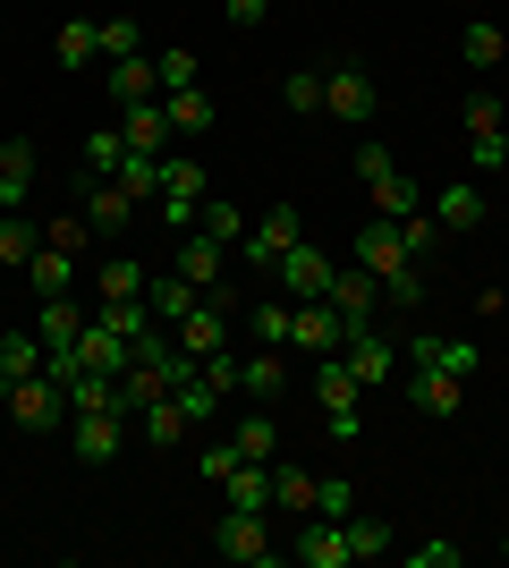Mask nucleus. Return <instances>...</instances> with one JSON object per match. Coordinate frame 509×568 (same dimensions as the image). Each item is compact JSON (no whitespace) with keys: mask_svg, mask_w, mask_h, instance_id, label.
Here are the masks:
<instances>
[{"mask_svg":"<svg viewBox=\"0 0 509 568\" xmlns=\"http://www.w3.org/2000/svg\"><path fill=\"white\" fill-rule=\"evenodd\" d=\"M323 111L348 119V128H374V111H383V85H374V69H357V60L323 69Z\"/></svg>","mask_w":509,"mask_h":568,"instance_id":"obj_3","label":"nucleus"},{"mask_svg":"<svg viewBox=\"0 0 509 568\" xmlns=\"http://www.w3.org/2000/svg\"><path fill=\"white\" fill-rule=\"evenodd\" d=\"M213 551H221V560H238V568H272V560H281V544H272V526L255 518V509H221V518H213Z\"/></svg>","mask_w":509,"mask_h":568,"instance_id":"obj_4","label":"nucleus"},{"mask_svg":"<svg viewBox=\"0 0 509 568\" xmlns=\"http://www.w3.org/2000/svg\"><path fill=\"white\" fill-rule=\"evenodd\" d=\"M195 230H204V237H221V246H238V237H246V213H238V204H213V195H204Z\"/></svg>","mask_w":509,"mask_h":568,"instance_id":"obj_42","label":"nucleus"},{"mask_svg":"<svg viewBox=\"0 0 509 568\" xmlns=\"http://www.w3.org/2000/svg\"><path fill=\"white\" fill-rule=\"evenodd\" d=\"M459 60H467V69H501V60H509V34H501L492 18H476V26L459 34Z\"/></svg>","mask_w":509,"mask_h":568,"instance_id":"obj_29","label":"nucleus"},{"mask_svg":"<svg viewBox=\"0 0 509 568\" xmlns=\"http://www.w3.org/2000/svg\"><path fill=\"white\" fill-rule=\"evenodd\" d=\"M120 136H128V153H162V144H170L162 94H153V102H128V111H120Z\"/></svg>","mask_w":509,"mask_h":568,"instance_id":"obj_21","label":"nucleus"},{"mask_svg":"<svg viewBox=\"0 0 509 568\" xmlns=\"http://www.w3.org/2000/svg\"><path fill=\"white\" fill-rule=\"evenodd\" d=\"M357 399H365V382L348 374V356H315V407L332 425V442H357Z\"/></svg>","mask_w":509,"mask_h":568,"instance_id":"obj_2","label":"nucleus"},{"mask_svg":"<svg viewBox=\"0 0 509 568\" xmlns=\"http://www.w3.org/2000/svg\"><path fill=\"white\" fill-rule=\"evenodd\" d=\"M34 246H43V230L26 213H0V272H18V263H34Z\"/></svg>","mask_w":509,"mask_h":568,"instance_id":"obj_34","label":"nucleus"},{"mask_svg":"<svg viewBox=\"0 0 509 568\" xmlns=\"http://www.w3.org/2000/svg\"><path fill=\"white\" fill-rule=\"evenodd\" d=\"M43 246H69V255H85V246H94V221H85V213H51V221H43Z\"/></svg>","mask_w":509,"mask_h":568,"instance_id":"obj_43","label":"nucleus"},{"mask_svg":"<svg viewBox=\"0 0 509 568\" xmlns=\"http://www.w3.org/2000/svg\"><path fill=\"white\" fill-rule=\"evenodd\" d=\"M136 204H145V195H128L120 179H94V187H85V204H77V213L94 221V237H120V230H128V213H136Z\"/></svg>","mask_w":509,"mask_h":568,"instance_id":"obj_16","label":"nucleus"},{"mask_svg":"<svg viewBox=\"0 0 509 568\" xmlns=\"http://www.w3.org/2000/svg\"><path fill=\"white\" fill-rule=\"evenodd\" d=\"M9 416H18V433H51L69 416V390L51 374H26V382H9Z\"/></svg>","mask_w":509,"mask_h":568,"instance_id":"obj_8","label":"nucleus"},{"mask_svg":"<svg viewBox=\"0 0 509 568\" xmlns=\"http://www.w3.org/2000/svg\"><path fill=\"white\" fill-rule=\"evenodd\" d=\"M195 297H204V288H187V281H179V272H162V281H145V306H153V314H162L170 332H179V314H187V306H195Z\"/></svg>","mask_w":509,"mask_h":568,"instance_id":"obj_35","label":"nucleus"},{"mask_svg":"<svg viewBox=\"0 0 509 568\" xmlns=\"http://www.w3.org/2000/svg\"><path fill=\"white\" fill-rule=\"evenodd\" d=\"M281 102H289L297 119H315L323 111V69H289V77H281Z\"/></svg>","mask_w":509,"mask_h":568,"instance_id":"obj_41","label":"nucleus"},{"mask_svg":"<svg viewBox=\"0 0 509 568\" xmlns=\"http://www.w3.org/2000/svg\"><path fill=\"white\" fill-rule=\"evenodd\" d=\"M230 467H238V442H204V450H195V475H204V484H230Z\"/></svg>","mask_w":509,"mask_h":568,"instance_id":"obj_46","label":"nucleus"},{"mask_svg":"<svg viewBox=\"0 0 509 568\" xmlns=\"http://www.w3.org/2000/svg\"><path fill=\"white\" fill-rule=\"evenodd\" d=\"M408 365H434V374H450V382H476L485 348H476V339H459V332H416V339H408Z\"/></svg>","mask_w":509,"mask_h":568,"instance_id":"obj_9","label":"nucleus"},{"mask_svg":"<svg viewBox=\"0 0 509 568\" xmlns=\"http://www.w3.org/2000/svg\"><path fill=\"white\" fill-rule=\"evenodd\" d=\"M365 195L383 204V221H399V213H416V204H425V187H416L408 170H390V179H374V187H365Z\"/></svg>","mask_w":509,"mask_h":568,"instance_id":"obj_39","label":"nucleus"},{"mask_svg":"<svg viewBox=\"0 0 509 568\" xmlns=\"http://www.w3.org/2000/svg\"><path fill=\"white\" fill-rule=\"evenodd\" d=\"M408 568H459V544H408Z\"/></svg>","mask_w":509,"mask_h":568,"instance_id":"obj_48","label":"nucleus"},{"mask_svg":"<svg viewBox=\"0 0 509 568\" xmlns=\"http://www.w3.org/2000/svg\"><path fill=\"white\" fill-rule=\"evenodd\" d=\"M281 560H297V568H348V526H339V518H306L289 544H281Z\"/></svg>","mask_w":509,"mask_h":568,"instance_id":"obj_11","label":"nucleus"},{"mask_svg":"<svg viewBox=\"0 0 509 568\" xmlns=\"http://www.w3.org/2000/svg\"><path fill=\"white\" fill-rule=\"evenodd\" d=\"M289 348H306V356H339V348H348V323H339V306H332V297H306V306H297Z\"/></svg>","mask_w":509,"mask_h":568,"instance_id":"obj_13","label":"nucleus"},{"mask_svg":"<svg viewBox=\"0 0 509 568\" xmlns=\"http://www.w3.org/2000/svg\"><path fill=\"white\" fill-rule=\"evenodd\" d=\"M390 170H399V162H390V144H357V179H365V187L390 179Z\"/></svg>","mask_w":509,"mask_h":568,"instance_id":"obj_47","label":"nucleus"},{"mask_svg":"<svg viewBox=\"0 0 509 568\" xmlns=\"http://www.w3.org/2000/svg\"><path fill=\"white\" fill-rule=\"evenodd\" d=\"M221 9H230V26H264L272 0H221Z\"/></svg>","mask_w":509,"mask_h":568,"instance_id":"obj_49","label":"nucleus"},{"mask_svg":"<svg viewBox=\"0 0 509 568\" xmlns=\"http://www.w3.org/2000/svg\"><path fill=\"white\" fill-rule=\"evenodd\" d=\"M187 425H195V416L179 407V390H162V399L145 407V442H153V450H179V442H187Z\"/></svg>","mask_w":509,"mask_h":568,"instance_id":"obj_27","label":"nucleus"},{"mask_svg":"<svg viewBox=\"0 0 509 568\" xmlns=\"http://www.w3.org/2000/svg\"><path fill=\"white\" fill-rule=\"evenodd\" d=\"M204 195H213L204 162H162V221H170L179 237L195 230V213H204Z\"/></svg>","mask_w":509,"mask_h":568,"instance_id":"obj_7","label":"nucleus"},{"mask_svg":"<svg viewBox=\"0 0 509 568\" xmlns=\"http://www.w3.org/2000/svg\"><path fill=\"white\" fill-rule=\"evenodd\" d=\"M501 560H509V535H501Z\"/></svg>","mask_w":509,"mask_h":568,"instance_id":"obj_51","label":"nucleus"},{"mask_svg":"<svg viewBox=\"0 0 509 568\" xmlns=\"http://www.w3.org/2000/svg\"><path fill=\"white\" fill-rule=\"evenodd\" d=\"M162 111H170V136H204V128L221 119L204 85H179V94H162Z\"/></svg>","mask_w":509,"mask_h":568,"instance_id":"obj_26","label":"nucleus"},{"mask_svg":"<svg viewBox=\"0 0 509 568\" xmlns=\"http://www.w3.org/2000/svg\"><path fill=\"white\" fill-rule=\"evenodd\" d=\"M297 297H255V348H289Z\"/></svg>","mask_w":509,"mask_h":568,"instance_id":"obj_33","label":"nucleus"},{"mask_svg":"<svg viewBox=\"0 0 509 568\" xmlns=\"http://www.w3.org/2000/svg\"><path fill=\"white\" fill-rule=\"evenodd\" d=\"M221 263H230V246H221V237H204V230L179 237V281H187V288H213Z\"/></svg>","mask_w":509,"mask_h":568,"instance_id":"obj_20","label":"nucleus"},{"mask_svg":"<svg viewBox=\"0 0 509 568\" xmlns=\"http://www.w3.org/2000/svg\"><path fill=\"white\" fill-rule=\"evenodd\" d=\"M459 128H467V162H476V179H492V170L509 162V111H501V94H467L459 102Z\"/></svg>","mask_w":509,"mask_h":568,"instance_id":"obj_1","label":"nucleus"},{"mask_svg":"<svg viewBox=\"0 0 509 568\" xmlns=\"http://www.w3.org/2000/svg\"><path fill=\"white\" fill-rule=\"evenodd\" d=\"M221 509H255V518H264V509H272V467L238 458V467H230V484H221Z\"/></svg>","mask_w":509,"mask_h":568,"instance_id":"obj_24","label":"nucleus"},{"mask_svg":"<svg viewBox=\"0 0 509 568\" xmlns=\"http://www.w3.org/2000/svg\"><path fill=\"white\" fill-rule=\"evenodd\" d=\"M485 213H492V204H485V187H476V179H450V187L434 195V221H441V230H450V237L485 230Z\"/></svg>","mask_w":509,"mask_h":568,"instance_id":"obj_15","label":"nucleus"},{"mask_svg":"<svg viewBox=\"0 0 509 568\" xmlns=\"http://www.w3.org/2000/svg\"><path fill=\"white\" fill-rule=\"evenodd\" d=\"M153 69H162V94H179V85H195V51H153Z\"/></svg>","mask_w":509,"mask_h":568,"instance_id":"obj_45","label":"nucleus"},{"mask_svg":"<svg viewBox=\"0 0 509 568\" xmlns=\"http://www.w3.org/2000/svg\"><path fill=\"white\" fill-rule=\"evenodd\" d=\"M339 356H348V374H357L365 390H383V382H390V339H383V323H357Z\"/></svg>","mask_w":509,"mask_h":568,"instance_id":"obj_17","label":"nucleus"},{"mask_svg":"<svg viewBox=\"0 0 509 568\" xmlns=\"http://www.w3.org/2000/svg\"><path fill=\"white\" fill-rule=\"evenodd\" d=\"M94 297H145V263L102 255V263H94Z\"/></svg>","mask_w":509,"mask_h":568,"instance_id":"obj_32","label":"nucleus"},{"mask_svg":"<svg viewBox=\"0 0 509 568\" xmlns=\"http://www.w3.org/2000/svg\"><path fill=\"white\" fill-rule=\"evenodd\" d=\"M332 272H339V263L323 255L315 237H297L289 255L272 263V281H281V297H297V306H306V297H332Z\"/></svg>","mask_w":509,"mask_h":568,"instance_id":"obj_6","label":"nucleus"},{"mask_svg":"<svg viewBox=\"0 0 509 568\" xmlns=\"http://www.w3.org/2000/svg\"><path fill=\"white\" fill-rule=\"evenodd\" d=\"M332 306H339V323H348V332H357V323H374V306H383V281H374V272H332Z\"/></svg>","mask_w":509,"mask_h":568,"instance_id":"obj_18","label":"nucleus"},{"mask_svg":"<svg viewBox=\"0 0 509 568\" xmlns=\"http://www.w3.org/2000/svg\"><path fill=\"white\" fill-rule=\"evenodd\" d=\"M34 170H43V153L26 136L0 144V213H26V204H34Z\"/></svg>","mask_w":509,"mask_h":568,"instance_id":"obj_14","label":"nucleus"},{"mask_svg":"<svg viewBox=\"0 0 509 568\" xmlns=\"http://www.w3.org/2000/svg\"><path fill=\"white\" fill-rule=\"evenodd\" d=\"M111 94H120V111L128 102H153L162 94V69H153L145 51H136V60H111Z\"/></svg>","mask_w":509,"mask_h":568,"instance_id":"obj_28","label":"nucleus"},{"mask_svg":"<svg viewBox=\"0 0 509 568\" xmlns=\"http://www.w3.org/2000/svg\"><path fill=\"white\" fill-rule=\"evenodd\" d=\"M69 450L85 467H111L120 458V407H69Z\"/></svg>","mask_w":509,"mask_h":568,"instance_id":"obj_10","label":"nucleus"},{"mask_svg":"<svg viewBox=\"0 0 509 568\" xmlns=\"http://www.w3.org/2000/svg\"><path fill=\"white\" fill-rule=\"evenodd\" d=\"M348 560H390V526L383 518H365V509H348Z\"/></svg>","mask_w":509,"mask_h":568,"instance_id":"obj_36","label":"nucleus"},{"mask_svg":"<svg viewBox=\"0 0 509 568\" xmlns=\"http://www.w3.org/2000/svg\"><path fill=\"white\" fill-rule=\"evenodd\" d=\"M230 442H238V458H255V467H272V458H281V425H272V416H238V425H230Z\"/></svg>","mask_w":509,"mask_h":568,"instance_id":"obj_30","label":"nucleus"},{"mask_svg":"<svg viewBox=\"0 0 509 568\" xmlns=\"http://www.w3.org/2000/svg\"><path fill=\"white\" fill-rule=\"evenodd\" d=\"M272 509H289V518H315V509H323V475L281 467V458H272Z\"/></svg>","mask_w":509,"mask_h":568,"instance_id":"obj_19","label":"nucleus"},{"mask_svg":"<svg viewBox=\"0 0 509 568\" xmlns=\"http://www.w3.org/2000/svg\"><path fill=\"white\" fill-rule=\"evenodd\" d=\"M238 390H246V399H281V390H289V365H281V348L238 356Z\"/></svg>","mask_w":509,"mask_h":568,"instance_id":"obj_25","label":"nucleus"},{"mask_svg":"<svg viewBox=\"0 0 509 568\" xmlns=\"http://www.w3.org/2000/svg\"><path fill=\"white\" fill-rule=\"evenodd\" d=\"M85 60H102V26L69 18V26H60V69H85Z\"/></svg>","mask_w":509,"mask_h":568,"instance_id":"obj_38","label":"nucleus"},{"mask_svg":"<svg viewBox=\"0 0 509 568\" xmlns=\"http://www.w3.org/2000/svg\"><path fill=\"white\" fill-rule=\"evenodd\" d=\"M501 111H509V85H501Z\"/></svg>","mask_w":509,"mask_h":568,"instance_id":"obj_50","label":"nucleus"},{"mask_svg":"<svg viewBox=\"0 0 509 568\" xmlns=\"http://www.w3.org/2000/svg\"><path fill=\"white\" fill-rule=\"evenodd\" d=\"M26 374H43V339H34V332H9V339H0V390L26 382Z\"/></svg>","mask_w":509,"mask_h":568,"instance_id":"obj_31","label":"nucleus"},{"mask_svg":"<svg viewBox=\"0 0 509 568\" xmlns=\"http://www.w3.org/2000/svg\"><path fill=\"white\" fill-rule=\"evenodd\" d=\"M297 237H306V213H297V204H272L264 221H246V237H238V246H246V272H272Z\"/></svg>","mask_w":509,"mask_h":568,"instance_id":"obj_5","label":"nucleus"},{"mask_svg":"<svg viewBox=\"0 0 509 568\" xmlns=\"http://www.w3.org/2000/svg\"><path fill=\"white\" fill-rule=\"evenodd\" d=\"M179 348H187V356H221V348H230V297L204 288V297L179 314Z\"/></svg>","mask_w":509,"mask_h":568,"instance_id":"obj_12","label":"nucleus"},{"mask_svg":"<svg viewBox=\"0 0 509 568\" xmlns=\"http://www.w3.org/2000/svg\"><path fill=\"white\" fill-rule=\"evenodd\" d=\"M120 162H128V136H120V128L85 136V179H120Z\"/></svg>","mask_w":509,"mask_h":568,"instance_id":"obj_40","label":"nucleus"},{"mask_svg":"<svg viewBox=\"0 0 509 568\" xmlns=\"http://www.w3.org/2000/svg\"><path fill=\"white\" fill-rule=\"evenodd\" d=\"M459 390H467V382L434 374V365H408V399H416V416H459Z\"/></svg>","mask_w":509,"mask_h":568,"instance_id":"obj_23","label":"nucleus"},{"mask_svg":"<svg viewBox=\"0 0 509 568\" xmlns=\"http://www.w3.org/2000/svg\"><path fill=\"white\" fill-rule=\"evenodd\" d=\"M26 281H34V297H69L85 272H77L69 246H34V263H26Z\"/></svg>","mask_w":509,"mask_h":568,"instance_id":"obj_22","label":"nucleus"},{"mask_svg":"<svg viewBox=\"0 0 509 568\" xmlns=\"http://www.w3.org/2000/svg\"><path fill=\"white\" fill-rule=\"evenodd\" d=\"M136 51H145L136 18H102V60H136Z\"/></svg>","mask_w":509,"mask_h":568,"instance_id":"obj_44","label":"nucleus"},{"mask_svg":"<svg viewBox=\"0 0 509 568\" xmlns=\"http://www.w3.org/2000/svg\"><path fill=\"white\" fill-rule=\"evenodd\" d=\"M441 237H450V230H441L425 204H416V213H399V246H408L416 263H434V255H441Z\"/></svg>","mask_w":509,"mask_h":568,"instance_id":"obj_37","label":"nucleus"}]
</instances>
